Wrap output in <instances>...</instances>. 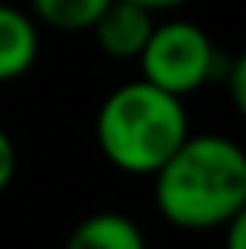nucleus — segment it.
I'll list each match as a JSON object with an SVG mask.
<instances>
[{
	"label": "nucleus",
	"mask_w": 246,
	"mask_h": 249,
	"mask_svg": "<svg viewBox=\"0 0 246 249\" xmlns=\"http://www.w3.org/2000/svg\"><path fill=\"white\" fill-rule=\"evenodd\" d=\"M223 232H226V249H246V212L233 215L223 226Z\"/></svg>",
	"instance_id": "1a4fd4ad"
},
{
	"label": "nucleus",
	"mask_w": 246,
	"mask_h": 249,
	"mask_svg": "<svg viewBox=\"0 0 246 249\" xmlns=\"http://www.w3.org/2000/svg\"><path fill=\"white\" fill-rule=\"evenodd\" d=\"M142 64V78L162 88L175 98H186L223 74L219 61L223 54L212 47L209 34L192 20H165L155 24L142 54L135 57Z\"/></svg>",
	"instance_id": "7ed1b4c3"
},
{
	"label": "nucleus",
	"mask_w": 246,
	"mask_h": 249,
	"mask_svg": "<svg viewBox=\"0 0 246 249\" xmlns=\"http://www.w3.org/2000/svg\"><path fill=\"white\" fill-rule=\"evenodd\" d=\"M41 51L38 20L10 3H0V84L24 78Z\"/></svg>",
	"instance_id": "39448f33"
},
{
	"label": "nucleus",
	"mask_w": 246,
	"mask_h": 249,
	"mask_svg": "<svg viewBox=\"0 0 246 249\" xmlns=\"http://www.w3.org/2000/svg\"><path fill=\"white\" fill-rule=\"evenodd\" d=\"M152 178L155 209L175 229L209 232L246 212V152L226 135H186Z\"/></svg>",
	"instance_id": "f257e3e1"
},
{
	"label": "nucleus",
	"mask_w": 246,
	"mask_h": 249,
	"mask_svg": "<svg viewBox=\"0 0 246 249\" xmlns=\"http://www.w3.org/2000/svg\"><path fill=\"white\" fill-rule=\"evenodd\" d=\"M152 27H155L152 10L128 3V0H108V7L91 24V34H95V44L101 54L118 57V61H135L149 41Z\"/></svg>",
	"instance_id": "20e7f679"
},
{
	"label": "nucleus",
	"mask_w": 246,
	"mask_h": 249,
	"mask_svg": "<svg viewBox=\"0 0 246 249\" xmlns=\"http://www.w3.org/2000/svg\"><path fill=\"white\" fill-rule=\"evenodd\" d=\"M189 135L182 98L149 84L145 78L125 81L98 108L95 142L108 165L125 175H155V168Z\"/></svg>",
	"instance_id": "f03ea898"
},
{
	"label": "nucleus",
	"mask_w": 246,
	"mask_h": 249,
	"mask_svg": "<svg viewBox=\"0 0 246 249\" xmlns=\"http://www.w3.org/2000/svg\"><path fill=\"white\" fill-rule=\"evenodd\" d=\"M108 7V0H31V14L44 27L64 31V34H78L91 31V24L98 20V14Z\"/></svg>",
	"instance_id": "0eeeda50"
},
{
	"label": "nucleus",
	"mask_w": 246,
	"mask_h": 249,
	"mask_svg": "<svg viewBox=\"0 0 246 249\" xmlns=\"http://www.w3.org/2000/svg\"><path fill=\"white\" fill-rule=\"evenodd\" d=\"M64 249H149L145 246V232L138 229V222L125 212H95L81 219Z\"/></svg>",
	"instance_id": "423d86ee"
},
{
	"label": "nucleus",
	"mask_w": 246,
	"mask_h": 249,
	"mask_svg": "<svg viewBox=\"0 0 246 249\" xmlns=\"http://www.w3.org/2000/svg\"><path fill=\"white\" fill-rule=\"evenodd\" d=\"M128 3H138V7H145V10H152V14H162V10H179V7L189 3V0H128Z\"/></svg>",
	"instance_id": "9d476101"
},
{
	"label": "nucleus",
	"mask_w": 246,
	"mask_h": 249,
	"mask_svg": "<svg viewBox=\"0 0 246 249\" xmlns=\"http://www.w3.org/2000/svg\"><path fill=\"white\" fill-rule=\"evenodd\" d=\"M14 175H17V148H14L10 135L0 128V196L10 189Z\"/></svg>",
	"instance_id": "6e6552de"
}]
</instances>
